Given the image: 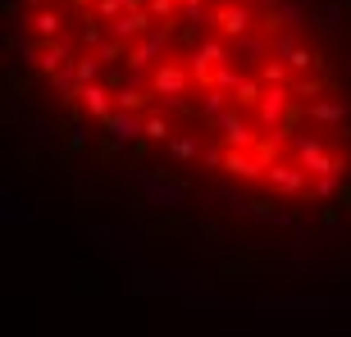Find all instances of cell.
Returning <instances> with one entry per match:
<instances>
[{
    "instance_id": "1",
    "label": "cell",
    "mask_w": 351,
    "mask_h": 337,
    "mask_svg": "<svg viewBox=\"0 0 351 337\" xmlns=\"http://www.w3.org/2000/svg\"><path fill=\"white\" fill-rule=\"evenodd\" d=\"M182 60H187V68H192L196 87L206 91V87H215V68L233 60V46H228L223 37H206L201 46H192V51L182 55Z\"/></svg>"
},
{
    "instance_id": "2",
    "label": "cell",
    "mask_w": 351,
    "mask_h": 337,
    "mask_svg": "<svg viewBox=\"0 0 351 337\" xmlns=\"http://www.w3.org/2000/svg\"><path fill=\"white\" fill-rule=\"evenodd\" d=\"M215 27H219L223 41H237V37H251V32H261L265 27V14L251 5V0H228L215 10Z\"/></svg>"
},
{
    "instance_id": "3",
    "label": "cell",
    "mask_w": 351,
    "mask_h": 337,
    "mask_svg": "<svg viewBox=\"0 0 351 337\" xmlns=\"http://www.w3.org/2000/svg\"><path fill=\"white\" fill-rule=\"evenodd\" d=\"M215 128H219V137L228 142V151H256V142H261V137H256L261 123H251L247 110H237V105H228V110L215 118Z\"/></svg>"
},
{
    "instance_id": "4",
    "label": "cell",
    "mask_w": 351,
    "mask_h": 337,
    "mask_svg": "<svg viewBox=\"0 0 351 337\" xmlns=\"http://www.w3.org/2000/svg\"><path fill=\"white\" fill-rule=\"evenodd\" d=\"M196 78H192V68L178 64V60H165V64L151 68V91L156 96H192Z\"/></svg>"
},
{
    "instance_id": "5",
    "label": "cell",
    "mask_w": 351,
    "mask_h": 337,
    "mask_svg": "<svg viewBox=\"0 0 351 337\" xmlns=\"http://www.w3.org/2000/svg\"><path fill=\"white\" fill-rule=\"evenodd\" d=\"M306 118L319 123L324 132H342L351 123V101H347V96H319V101L306 105Z\"/></svg>"
},
{
    "instance_id": "6",
    "label": "cell",
    "mask_w": 351,
    "mask_h": 337,
    "mask_svg": "<svg viewBox=\"0 0 351 337\" xmlns=\"http://www.w3.org/2000/svg\"><path fill=\"white\" fill-rule=\"evenodd\" d=\"M169 41H173V27H169V23L156 27L151 37H142V41L128 51V68H132V73H151V68H156V60L169 51Z\"/></svg>"
},
{
    "instance_id": "7",
    "label": "cell",
    "mask_w": 351,
    "mask_h": 337,
    "mask_svg": "<svg viewBox=\"0 0 351 337\" xmlns=\"http://www.w3.org/2000/svg\"><path fill=\"white\" fill-rule=\"evenodd\" d=\"M265 182H269L278 196H287V201H301V192H306V182H311V173L297 164V160H278V164H269V173H265Z\"/></svg>"
},
{
    "instance_id": "8",
    "label": "cell",
    "mask_w": 351,
    "mask_h": 337,
    "mask_svg": "<svg viewBox=\"0 0 351 337\" xmlns=\"http://www.w3.org/2000/svg\"><path fill=\"white\" fill-rule=\"evenodd\" d=\"M292 105H297L292 87H265V101H261V110H256V123H261L265 132H278Z\"/></svg>"
},
{
    "instance_id": "9",
    "label": "cell",
    "mask_w": 351,
    "mask_h": 337,
    "mask_svg": "<svg viewBox=\"0 0 351 337\" xmlns=\"http://www.w3.org/2000/svg\"><path fill=\"white\" fill-rule=\"evenodd\" d=\"M347 18H351L347 0H315L311 5V27L319 32V37H338V32H347Z\"/></svg>"
},
{
    "instance_id": "10",
    "label": "cell",
    "mask_w": 351,
    "mask_h": 337,
    "mask_svg": "<svg viewBox=\"0 0 351 337\" xmlns=\"http://www.w3.org/2000/svg\"><path fill=\"white\" fill-rule=\"evenodd\" d=\"M101 132L110 137V142H119L123 151H128L132 142H142V137H146V114H132V110H114V114L101 123Z\"/></svg>"
},
{
    "instance_id": "11",
    "label": "cell",
    "mask_w": 351,
    "mask_h": 337,
    "mask_svg": "<svg viewBox=\"0 0 351 337\" xmlns=\"http://www.w3.org/2000/svg\"><path fill=\"white\" fill-rule=\"evenodd\" d=\"M91 128H101V123H91L87 114H69L64 123H60V151H69V155H91V137L96 132Z\"/></svg>"
},
{
    "instance_id": "12",
    "label": "cell",
    "mask_w": 351,
    "mask_h": 337,
    "mask_svg": "<svg viewBox=\"0 0 351 337\" xmlns=\"http://www.w3.org/2000/svg\"><path fill=\"white\" fill-rule=\"evenodd\" d=\"M311 5H315V0H283L274 14H265V32L278 27V32H297V37H301V27L311 23Z\"/></svg>"
},
{
    "instance_id": "13",
    "label": "cell",
    "mask_w": 351,
    "mask_h": 337,
    "mask_svg": "<svg viewBox=\"0 0 351 337\" xmlns=\"http://www.w3.org/2000/svg\"><path fill=\"white\" fill-rule=\"evenodd\" d=\"M233 46V60L237 64H247V68H261L265 60H274V32H251V37H237V41H228Z\"/></svg>"
},
{
    "instance_id": "14",
    "label": "cell",
    "mask_w": 351,
    "mask_h": 337,
    "mask_svg": "<svg viewBox=\"0 0 351 337\" xmlns=\"http://www.w3.org/2000/svg\"><path fill=\"white\" fill-rule=\"evenodd\" d=\"M151 32H156L151 10H128V14H119L114 23H110V37H114V41H128V46H137V41L151 37Z\"/></svg>"
},
{
    "instance_id": "15",
    "label": "cell",
    "mask_w": 351,
    "mask_h": 337,
    "mask_svg": "<svg viewBox=\"0 0 351 337\" xmlns=\"http://www.w3.org/2000/svg\"><path fill=\"white\" fill-rule=\"evenodd\" d=\"M78 105H82V114H87L91 123H105V118L119 110L114 105V87H105V82H87V87L78 91Z\"/></svg>"
},
{
    "instance_id": "16",
    "label": "cell",
    "mask_w": 351,
    "mask_h": 337,
    "mask_svg": "<svg viewBox=\"0 0 351 337\" xmlns=\"http://www.w3.org/2000/svg\"><path fill=\"white\" fill-rule=\"evenodd\" d=\"M73 60H78V55H73V41H69V37H60V41H41V55H37V78H41V82L55 78V73H60V68H69Z\"/></svg>"
},
{
    "instance_id": "17",
    "label": "cell",
    "mask_w": 351,
    "mask_h": 337,
    "mask_svg": "<svg viewBox=\"0 0 351 337\" xmlns=\"http://www.w3.org/2000/svg\"><path fill=\"white\" fill-rule=\"evenodd\" d=\"M269 168L256 160V151H228V160H223V178L233 182H261Z\"/></svg>"
},
{
    "instance_id": "18",
    "label": "cell",
    "mask_w": 351,
    "mask_h": 337,
    "mask_svg": "<svg viewBox=\"0 0 351 337\" xmlns=\"http://www.w3.org/2000/svg\"><path fill=\"white\" fill-rule=\"evenodd\" d=\"M27 27H32V37H37V41H60V37H64V14L55 10V5H46V10L32 14V23H27Z\"/></svg>"
},
{
    "instance_id": "19",
    "label": "cell",
    "mask_w": 351,
    "mask_h": 337,
    "mask_svg": "<svg viewBox=\"0 0 351 337\" xmlns=\"http://www.w3.org/2000/svg\"><path fill=\"white\" fill-rule=\"evenodd\" d=\"M242 214L256 219V223H274V228H292V223H297V210H274L269 201H247Z\"/></svg>"
},
{
    "instance_id": "20",
    "label": "cell",
    "mask_w": 351,
    "mask_h": 337,
    "mask_svg": "<svg viewBox=\"0 0 351 337\" xmlns=\"http://www.w3.org/2000/svg\"><path fill=\"white\" fill-rule=\"evenodd\" d=\"M165 155L178 160V164H192V160H201L206 151H201V132H178L169 146H165Z\"/></svg>"
},
{
    "instance_id": "21",
    "label": "cell",
    "mask_w": 351,
    "mask_h": 337,
    "mask_svg": "<svg viewBox=\"0 0 351 337\" xmlns=\"http://www.w3.org/2000/svg\"><path fill=\"white\" fill-rule=\"evenodd\" d=\"M151 96H156L151 87H132L128 78L114 87V105H119V110H132V114H142L146 105H151Z\"/></svg>"
},
{
    "instance_id": "22",
    "label": "cell",
    "mask_w": 351,
    "mask_h": 337,
    "mask_svg": "<svg viewBox=\"0 0 351 337\" xmlns=\"http://www.w3.org/2000/svg\"><path fill=\"white\" fill-rule=\"evenodd\" d=\"M182 210H165V214H156V219H151V228H146V237H151V242H173V237L182 233Z\"/></svg>"
},
{
    "instance_id": "23",
    "label": "cell",
    "mask_w": 351,
    "mask_h": 337,
    "mask_svg": "<svg viewBox=\"0 0 351 337\" xmlns=\"http://www.w3.org/2000/svg\"><path fill=\"white\" fill-rule=\"evenodd\" d=\"M173 137H178V128H173V118L165 114V110H146V142H160V146H169Z\"/></svg>"
},
{
    "instance_id": "24",
    "label": "cell",
    "mask_w": 351,
    "mask_h": 337,
    "mask_svg": "<svg viewBox=\"0 0 351 337\" xmlns=\"http://www.w3.org/2000/svg\"><path fill=\"white\" fill-rule=\"evenodd\" d=\"M228 105H233V96H228V91L206 87V91H201V101H196V110H201V123H215V118H219Z\"/></svg>"
},
{
    "instance_id": "25",
    "label": "cell",
    "mask_w": 351,
    "mask_h": 337,
    "mask_svg": "<svg viewBox=\"0 0 351 337\" xmlns=\"http://www.w3.org/2000/svg\"><path fill=\"white\" fill-rule=\"evenodd\" d=\"M261 101H265V82L256 78V73H247L242 87L233 91V105H237V110H261Z\"/></svg>"
},
{
    "instance_id": "26",
    "label": "cell",
    "mask_w": 351,
    "mask_h": 337,
    "mask_svg": "<svg viewBox=\"0 0 351 337\" xmlns=\"http://www.w3.org/2000/svg\"><path fill=\"white\" fill-rule=\"evenodd\" d=\"M256 78H261L265 87H292V64H287V60H265V64L256 68Z\"/></svg>"
},
{
    "instance_id": "27",
    "label": "cell",
    "mask_w": 351,
    "mask_h": 337,
    "mask_svg": "<svg viewBox=\"0 0 351 337\" xmlns=\"http://www.w3.org/2000/svg\"><path fill=\"white\" fill-rule=\"evenodd\" d=\"M342 182L347 178H338V173H319L315 187H311V201H333V196H342Z\"/></svg>"
},
{
    "instance_id": "28",
    "label": "cell",
    "mask_w": 351,
    "mask_h": 337,
    "mask_svg": "<svg viewBox=\"0 0 351 337\" xmlns=\"http://www.w3.org/2000/svg\"><path fill=\"white\" fill-rule=\"evenodd\" d=\"M114 160H128V151L101 132V142H96V151H91V164H114Z\"/></svg>"
},
{
    "instance_id": "29",
    "label": "cell",
    "mask_w": 351,
    "mask_h": 337,
    "mask_svg": "<svg viewBox=\"0 0 351 337\" xmlns=\"http://www.w3.org/2000/svg\"><path fill=\"white\" fill-rule=\"evenodd\" d=\"M73 201H78V219H87V214L96 219V214H101V210L110 205V196H105V192H78Z\"/></svg>"
},
{
    "instance_id": "30",
    "label": "cell",
    "mask_w": 351,
    "mask_h": 337,
    "mask_svg": "<svg viewBox=\"0 0 351 337\" xmlns=\"http://www.w3.org/2000/svg\"><path fill=\"white\" fill-rule=\"evenodd\" d=\"M73 68H78V82H82V87H87V82H101L105 73H110V68H105L101 60H96V55H82V60H78Z\"/></svg>"
},
{
    "instance_id": "31",
    "label": "cell",
    "mask_w": 351,
    "mask_h": 337,
    "mask_svg": "<svg viewBox=\"0 0 351 337\" xmlns=\"http://www.w3.org/2000/svg\"><path fill=\"white\" fill-rule=\"evenodd\" d=\"M128 51H132L128 41H114V37H110V41H105V46H101V51H91V55H96V60H101L105 68H114V64H119V60H123V55H128Z\"/></svg>"
},
{
    "instance_id": "32",
    "label": "cell",
    "mask_w": 351,
    "mask_h": 337,
    "mask_svg": "<svg viewBox=\"0 0 351 337\" xmlns=\"http://www.w3.org/2000/svg\"><path fill=\"white\" fill-rule=\"evenodd\" d=\"M146 10L156 23H173V10H182V0H146Z\"/></svg>"
},
{
    "instance_id": "33",
    "label": "cell",
    "mask_w": 351,
    "mask_h": 337,
    "mask_svg": "<svg viewBox=\"0 0 351 337\" xmlns=\"http://www.w3.org/2000/svg\"><path fill=\"white\" fill-rule=\"evenodd\" d=\"M32 82H37V78H32V73H19V78H14V73H10V78H5V96H10V101H14V96L23 101L27 91H32Z\"/></svg>"
},
{
    "instance_id": "34",
    "label": "cell",
    "mask_w": 351,
    "mask_h": 337,
    "mask_svg": "<svg viewBox=\"0 0 351 337\" xmlns=\"http://www.w3.org/2000/svg\"><path fill=\"white\" fill-rule=\"evenodd\" d=\"M297 46H301L297 32H278V37H274V60H287V55L297 51Z\"/></svg>"
},
{
    "instance_id": "35",
    "label": "cell",
    "mask_w": 351,
    "mask_h": 337,
    "mask_svg": "<svg viewBox=\"0 0 351 337\" xmlns=\"http://www.w3.org/2000/svg\"><path fill=\"white\" fill-rule=\"evenodd\" d=\"M201 160H206L210 168H219V173H223V160H228V142H215V146H206V155H201Z\"/></svg>"
},
{
    "instance_id": "36",
    "label": "cell",
    "mask_w": 351,
    "mask_h": 337,
    "mask_svg": "<svg viewBox=\"0 0 351 337\" xmlns=\"http://www.w3.org/2000/svg\"><path fill=\"white\" fill-rule=\"evenodd\" d=\"M14 164L23 168V173H32V168H37L41 160H37V151H27V146H23V151H14Z\"/></svg>"
},
{
    "instance_id": "37",
    "label": "cell",
    "mask_w": 351,
    "mask_h": 337,
    "mask_svg": "<svg viewBox=\"0 0 351 337\" xmlns=\"http://www.w3.org/2000/svg\"><path fill=\"white\" fill-rule=\"evenodd\" d=\"M342 214H347L342 205H328V210H319V214H315V223H324V228H328V223H338Z\"/></svg>"
},
{
    "instance_id": "38",
    "label": "cell",
    "mask_w": 351,
    "mask_h": 337,
    "mask_svg": "<svg viewBox=\"0 0 351 337\" xmlns=\"http://www.w3.org/2000/svg\"><path fill=\"white\" fill-rule=\"evenodd\" d=\"M201 237H206V242H219V223H215V214H206V223H201Z\"/></svg>"
},
{
    "instance_id": "39",
    "label": "cell",
    "mask_w": 351,
    "mask_h": 337,
    "mask_svg": "<svg viewBox=\"0 0 351 337\" xmlns=\"http://www.w3.org/2000/svg\"><path fill=\"white\" fill-rule=\"evenodd\" d=\"M338 205H342V210H347V214H351V178L342 182V196H338Z\"/></svg>"
},
{
    "instance_id": "40",
    "label": "cell",
    "mask_w": 351,
    "mask_h": 337,
    "mask_svg": "<svg viewBox=\"0 0 351 337\" xmlns=\"http://www.w3.org/2000/svg\"><path fill=\"white\" fill-rule=\"evenodd\" d=\"M278 5H283V0H256V10H261V14H274Z\"/></svg>"
},
{
    "instance_id": "41",
    "label": "cell",
    "mask_w": 351,
    "mask_h": 337,
    "mask_svg": "<svg viewBox=\"0 0 351 337\" xmlns=\"http://www.w3.org/2000/svg\"><path fill=\"white\" fill-rule=\"evenodd\" d=\"M23 5H27L32 14H37V10H46V0H23Z\"/></svg>"
},
{
    "instance_id": "42",
    "label": "cell",
    "mask_w": 351,
    "mask_h": 337,
    "mask_svg": "<svg viewBox=\"0 0 351 337\" xmlns=\"http://www.w3.org/2000/svg\"><path fill=\"white\" fill-rule=\"evenodd\" d=\"M69 5H73V10H91V5H96V0H69Z\"/></svg>"
},
{
    "instance_id": "43",
    "label": "cell",
    "mask_w": 351,
    "mask_h": 337,
    "mask_svg": "<svg viewBox=\"0 0 351 337\" xmlns=\"http://www.w3.org/2000/svg\"><path fill=\"white\" fill-rule=\"evenodd\" d=\"M223 5H228V0H223Z\"/></svg>"
}]
</instances>
